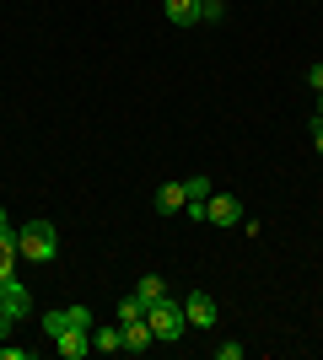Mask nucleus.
Returning <instances> with one entry per match:
<instances>
[{"label": "nucleus", "mask_w": 323, "mask_h": 360, "mask_svg": "<svg viewBox=\"0 0 323 360\" xmlns=\"http://www.w3.org/2000/svg\"><path fill=\"white\" fill-rule=\"evenodd\" d=\"M16 248L32 264H49V258H60V231H54V221H27L16 231Z\"/></svg>", "instance_id": "obj_1"}, {"label": "nucleus", "mask_w": 323, "mask_h": 360, "mask_svg": "<svg viewBox=\"0 0 323 360\" xmlns=\"http://www.w3.org/2000/svg\"><path fill=\"white\" fill-rule=\"evenodd\" d=\"M146 323H151L156 345H178V339L189 333V317H184L178 301H151V307H146Z\"/></svg>", "instance_id": "obj_2"}, {"label": "nucleus", "mask_w": 323, "mask_h": 360, "mask_svg": "<svg viewBox=\"0 0 323 360\" xmlns=\"http://www.w3.org/2000/svg\"><path fill=\"white\" fill-rule=\"evenodd\" d=\"M0 312H11L16 323L32 317V296H27V285H22L16 274H0Z\"/></svg>", "instance_id": "obj_3"}, {"label": "nucleus", "mask_w": 323, "mask_h": 360, "mask_svg": "<svg viewBox=\"0 0 323 360\" xmlns=\"http://www.w3.org/2000/svg\"><path fill=\"white\" fill-rule=\"evenodd\" d=\"M54 349H60L65 360H87V355H92V328H76V323H65V328L54 333Z\"/></svg>", "instance_id": "obj_4"}, {"label": "nucleus", "mask_w": 323, "mask_h": 360, "mask_svg": "<svg viewBox=\"0 0 323 360\" xmlns=\"http://www.w3.org/2000/svg\"><path fill=\"white\" fill-rule=\"evenodd\" d=\"M205 221L210 226H237L243 221V199L237 194H210L205 199Z\"/></svg>", "instance_id": "obj_5"}, {"label": "nucleus", "mask_w": 323, "mask_h": 360, "mask_svg": "<svg viewBox=\"0 0 323 360\" xmlns=\"http://www.w3.org/2000/svg\"><path fill=\"white\" fill-rule=\"evenodd\" d=\"M184 317L189 328H215V301L205 290H194V296H184Z\"/></svg>", "instance_id": "obj_6"}, {"label": "nucleus", "mask_w": 323, "mask_h": 360, "mask_svg": "<svg viewBox=\"0 0 323 360\" xmlns=\"http://www.w3.org/2000/svg\"><path fill=\"white\" fill-rule=\"evenodd\" d=\"M124 328V355H146V349L156 345L151 339V323H146V317H135V323H119Z\"/></svg>", "instance_id": "obj_7"}, {"label": "nucleus", "mask_w": 323, "mask_h": 360, "mask_svg": "<svg viewBox=\"0 0 323 360\" xmlns=\"http://www.w3.org/2000/svg\"><path fill=\"white\" fill-rule=\"evenodd\" d=\"M162 16L172 27H194L200 22V0H162Z\"/></svg>", "instance_id": "obj_8"}, {"label": "nucleus", "mask_w": 323, "mask_h": 360, "mask_svg": "<svg viewBox=\"0 0 323 360\" xmlns=\"http://www.w3.org/2000/svg\"><path fill=\"white\" fill-rule=\"evenodd\" d=\"M184 205H189L184 183H162V188H156V210L162 215H184Z\"/></svg>", "instance_id": "obj_9"}, {"label": "nucleus", "mask_w": 323, "mask_h": 360, "mask_svg": "<svg viewBox=\"0 0 323 360\" xmlns=\"http://www.w3.org/2000/svg\"><path fill=\"white\" fill-rule=\"evenodd\" d=\"M92 349L119 355V349H124V328H97V323H92Z\"/></svg>", "instance_id": "obj_10"}, {"label": "nucleus", "mask_w": 323, "mask_h": 360, "mask_svg": "<svg viewBox=\"0 0 323 360\" xmlns=\"http://www.w3.org/2000/svg\"><path fill=\"white\" fill-rule=\"evenodd\" d=\"M135 296L146 301V307H151V301H167V280H162V274H140Z\"/></svg>", "instance_id": "obj_11"}, {"label": "nucleus", "mask_w": 323, "mask_h": 360, "mask_svg": "<svg viewBox=\"0 0 323 360\" xmlns=\"http://www.w3.org/2000/svg\"><path fill=\"white\" fill-rule=\"evenodd\" d=\"M184 194H189V205H205V199H210V178H205V172L184 178Z\"/></svg>", "instance_id": "obj_12"}, {"label": "nucleus", "mask_w": 323, "mask_h": 360, "mask_svg": "<svg viewBox=\"0 0 323 360\" xmlns=\"http://www.w3.org/2000/svg\"><path fill=\"white\" fill-rule=\"evenodd\" d=\"M135 317H146V301H140V296L119 301V323H135Z\"/></svg>", "instance_id": "obj_13"}, {"label": "nucleus", "mask_w": 323, "mask_h": 360, "mask_svg": "<svg viewBox=\"0 0 323 360\" xmlns=\"http://www.w3.org/2000/svg\"><path fill=\"white\" fill-rule=\"evenodd\" d=\"M221 16H227L221 0H200V22H221Z\"/></svg>", "instance_id": "obj_14"}, {"label": "nucleus", "mask_w": 323, "mask_h": 360, "mask_svg": "<svg viewBox=\"0 0 323 360\" xmlns=\"http://www.w3.org/2000/svg\"><path fill=\"white\" fill-rule=\"evenodd\" d=\"M215 355H221V360H243V345H237V339H227V345H215Z\"/></svg>", "instance_id": "obj_15"}, {"label": "nucleus", "mask_w": 323, "mask_h": 360, "mask_svg": "<svg viewBox=\"0 0 323 360\" xmlns=\"http://www.w3.org/2000/svg\"><path fill=\"white\" fill-rule=\"evenodd\" d=\"M0 360H32V349H22V345H0Z\"/></svg>", "instance_id": "obj_16"}, {"label": "nucleus", "mask_w": 323, "mask_h": 360, "mask_svg": "<svg viewBox=\"0 0 323 360\" xmlns=\"http://www.w3.org/2000/svg\"><path fill=\"white\" fill-rule=\"evenodd\" d=\"M308 86L323 97V60H318V65H308Z\"/></svg>", "instance_id": "obj_17"}, {"label": "nucleus", "mask_w": 323, "mask_h": 360, "mask_svg": "<svg viewBox=\"0 0 323 360\" xmlns=\"http://www.w3.org/2000/svg\"><path fill=\"white\" fill-rule=\"evenodd\" d=\"M11 328H16V317H11V312H0V345L11 339Z\"/></svg>", "instance_id": "obj_18"}, {"label": "nucleus", "mask_w": 323, "mask_h": 360, "mask_svg": "<svg viewBox=\"0 0 323 360\" xmlns=\"http://www.w3.org/2000/svg\"><path fill=\"white\" fill-rule=\"evenodd\" d=\"M312 146H318V156H323V119H312Z\"/></svg>", "instance_id": "obj_19"}, {"label": "nucleus", "mask_w": 323, "mask_h": 360, "mask_svg": "<svg viewBox=\"0 0 323 360\" xmlns=\"http://www.w3.org/2000/svg\"><path fill=\"white\" fill-rule=\"evenodd\" d=\"M6 226H11V221H6V210H0V231H6Z\"/></svg>", "instance_id": "obj_20"}, {"label": "nucleus", "mask_w": 323, "mask_h": 360, "mask_svg": "<svg viewBox=\"0 0 323 360\" xmlns=\"http://www.w3.org/2000/svg\"><path fill=\"white\" fill-rule=\"evenodd\" d=\"M318 119H323V97H318Z\"/></svg>", "instance_id": "obj_21"}]
</instances>
